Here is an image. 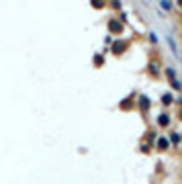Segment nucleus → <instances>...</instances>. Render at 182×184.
<instances>
[{
    "instance_id": "nucleus-1",
    "label": "nucleus",
    "mask_w": 182,
    "mask_h": 184,
    "mask_svg": "<svg viewBox=\"0 0 182 184\" xmlns=\"http://www.w3.org/2000/svg\"><path fill=\"white\" fill-rule=\"evenodd\" d=\"M160 147H168V141L166 139H160Z\"/></svg>"
}]
</instances>
